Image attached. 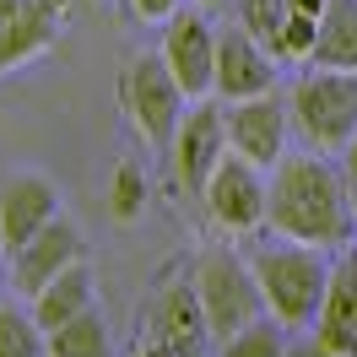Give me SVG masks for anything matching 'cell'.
Segmentation results:
<instances>
[{
  "instance_id": "obj_1",
  "label": "cell",
  "mask_w": 357,
  "mask_h": 357,
  "mask_svg": "<svg viewBox=\"0 0 357 357\" xmlns=\"http://www.w3.org/2000/svg\"><path fill=\"white\" fill-rule=\"evenodd\" d=\"M266 222L276 238H298L314 249H347L357 233V201L347 174L325 152H287L271 168V206Z\"/></svg>"
},
{
  "instance_id": "obj_2",
  "label": "cell",
  "mask_w": 357,
  "mask_h": 357,
  "mask_svg": "<svg viewBox=\"0 0 357 357\" xmlns=\"http://www.w3.org/2000/svg\"><path fill=\"white\" fill-rule=\"evenodd\" d=\"M255 266V282L266 292V309L287 325V331H314L319 319V303H325V287H331V266L314 244H298V238H282V244H260L249 255Z\"/></svg>"
},
{
  "instance_id": "obj_3",
  "label": "cell",
  "mask_w": 357,
  "mask_h": 357,
  "mask_svg": "<svg viewBox=\"0 0 357 357\" xmlns=\"http://www.w3.org/2000/svg\"><path fill=\"white\" fill-rule=\"evenodd\" d=\"M292 130L314 152H347L357 135V70L314 66L292 87Z\"/></svg>"
},
{
  "instance_id": "obj_4",
  "label": "cell",
  "mask_w": 357,
  "mask_h": 357,
  "mask_svg": "<svg viewBox=\"0 0 357 357\" xmlns=\"http://www.w3.org/2000/svg\"><path fill=\"white\" fill-rule=\"evenodd\" d=\"M119 103H125V114H130V125L141 130V141L174 146L190 92L178 87V76L168 70L162 49H146V54H135L130 66H125V76H119Z\"/></svg>"
},
{
  "instance_id": "obj_5",
  "label": "cell",
  "mask_w": 357,
  "mask_h": 357,
  "mask_svg": "<svg viewBox=\"0 0 357 357\" xmlns=\"http://www.w3.org/2000/svg\"><path fill=\"white\" fill-rule=\"evenodd\" d=\"M195 292L206 303V319H211V335L227 341L244 325H255L266 309V292L255 282V266H244L233 249H206L201 266H195Z\"/></svg>"
},
{
  "instance_id": "obj_6",
  "label": "cell",
  "mask_w": 357,
  "mask_h": 357,
  "mask_svg": "<svg viewBox=\"0 0 357 357\" xmlns=\"http://www.w3.org/2000/svg\"><path fill=\"white\" fill-rule=\"evenodd\" d=\"M227 152H233V141H227V103L195 98V103L184 109V119H178L174 146H168V162H174L178 190L201 195L206 178L217 174V162H222Z\"/></svg>"
},
{
  "instance_id": "obj_7",
  "label": "cell",
  "mask_w": 357,
  "mask_h": 357,
  "mask_svg": "<svg viewBox=\"0 0 357 357\" xmlns=\"http://www.w3.org/2000/svg\"><path fill=\"white\" fill-rule=\"evenodd\" d=\"M266 168H255L249 157L227 152L217 162V174L206 178L201 201L211 211V222L222 227V233H255V227L266 222V206H271V178H260Z\"/></svg>"
},
{
  "instance_id": "obj_8",
  "label": "cell",
  "mask_w": 357,
  "mask_h": 357,
  "mask_svg": "<svg viewBox=\"0 0 357 357\" xmlns=\"http://www.w3.org/2000/svg\"><path fill=\"white\" fill-rule=\"evenodd\" d=\"M162 60L178 76V87L195 98H211L217 92V27L206 22V11H174L162 22Z\"/></svg>"
},
{
  "instance_id": "obj_9",
  "label": "cell",
  "mask_w": 357,
  "mask_h": 357,
  "mask_svg": "<svg viewBox=\"0 0 357 357\" xmlns=\"http://www.w3.org/2000/svg\"><path fill=\"white\" fill-rule=\"evenodd\" d=\"M287 125H292V98L255 92V98L227 103V141L255 168H276L287 157Z\"/></svg>"
},
{
  "instance_id": "obj_10",
  "label": "cell",
  "mask_w": 357,
  "mask_h": 357,
  "mask_svg": "<svg viewBox=\"0 0 357 357\" xmlns=\"http://www.w3.org/2000/svg\"><path fill=\"white\" fill-rule=\"evenodd\" d=\"M76 260H87V238H82V227L70 222V217H54L49 227H38L22 249H11V287L27 292V298H38V292L70 271Z\"/></svg>"
},
{
  "instance_id": "obj_11",
  "label": "cell",
  "mask_w": 357,
  "mask_h": 357,
  "mask_svg": "<svg viewBox=\"0 0 357 357\" xmlns=\"http://www.w3.org/2000/svg\"><path fill=\"white\" fill-rule=\"evenodd\" d=\"M146 335L162 341V347H174L178 357H206L211 352V319H206V303L201 292H195V276L190 282H168V287L157 292L152 314H146Z\"/></svg>"
},
{
  "instance_id": "obj_12",
  "label": "cell",
  "mask_w": 357,
  "mask_h": 357,
  "mask_svg": "<svg viewBox=\"0 0 357 357\" xmlns=\"http://www.w3.org/2000/svg\"><path fill=\"white\" fill-rule=\"evenodd\" d=\"M276 54H271L244 22H233L217 33V98L222 103H238V98H255V92H271L276 82Z\"/></svg>"
},
{
  "instance_id": "obj_13",
  "label": "cell",
  "mask_w": 357,
  "mask_h": 357,
  "mask_svg": "<svg viewBox=\"0 0 357 357\" xmlns=\"http://www.w3.org/2000/svg\"><path fill=\"white\" fill-rule=\"evenodd\" d=\"M66 0H0V70L38 60L60 38Z\"/></svg>"
},
{
  "instance_id": "obj_14",
  "label": "cell",
  "mask_w": 357,
  "mask_h": 357,
  "mask_svg": "<svg viewBox=\"0 0 357 357\" xmlns=\"http://www.w3.org/2000/svg\"><path fill=\"white\" fill-rule=\"evenodd\" d=\"M54 217H60V190L44 174H11L0 184V233H6L11 249H22Z\"/></svg>"
},
{
  "instance_id": "obj_15",
  "label": "cell",
  "mask_w": 357,
  "mask_h": 357,
  "mask_svg": "<svg viewBox=\"0 0 357 357\" xmlns=\"http://www.w3.org/2000/svg\"><path fill=\"white\" fill-rule=\"evenodd\" d=\"M314 341H325L331 352L357 357V249H347L331 266V287L314 319Z\"/></svg>"
},
{
  "instance_id": "obj_16",
  "label": "cell",
  "mask_w": 357,
  "mask_h": 357,
  "mask_svg": "<svg viewBox=\"0 0 357 357\" xmlns=\"http://www.w3.org/2000/svg\"><path fill=\"white\" fill-rule=\"evenodd\" d=\"M92 298H98V282H92L87 260H76L70 271H60V276L33 298V319H38L44 331H60L66 319H76V314L92 309Z\"/></svg>"
},
{
  "instance_id": "obj_17",
  "label": "cell",
  "mask_w": 357,
  "mask_h": 357,
  "mask_svg": "<svg viewBox=\"0 0 357 357\" xmlns=\"http://www.w3.org/2000/svg\"><path fill=\"white\" fill-rule=\"evenodd\" d=\"M309 66L331 70H357V0H331L319 17V44H314Z\"/></svg>"
},
{
  "instance_id": "obj_18",
  "label": "cell",
  "mask_w": 357,
  "mask_h": 357,
  "mask_svg": "<svg viewBox=\"0 0 357 357\" xmlns=\"http://www.w3.org/2000/svg\"><path fill=\"white\" fill-rule=\"evenodd\" d=\"M49 357H114V335H109V319L98 314V303L87 314L66 319L60 331H49Z\"/></svg>"
},
{
  "instance_id": "obj_19",
  "label": "cell",
  "mask_w": 357,
  "mask_h": 357,
  "mask_svg": "<svg viewBox=\"0 0 357 357\" xmlns=\"http://www.w3.org/2000/svg\"><path fill=\"white\" fill-rule=\"evenodd\" d=\"M0 357H49V331L33 314L0 303Z\"/></svg>"
},
{
  "instance_id": "obj_20",
  "label": "cell",
  "mask_w": 357,
  "mask_h": 357,
  "mask_svg": "<svg viewBox=\"0 0 357 357\" xmlns=\"http://www.w3.org/2000/svg\"><path fill=\"white\" fill-rule=\"evenodd\" d=\"M282 331H287V325H282L276 314H271V319L260 314L255 325H244L238 335H227L217 357H287L292 347H287V335H282Z\"/></svg>"
},
{
  "instance_id": "obj_21",
  "label": "cell",
  "mask_w": 357,
  "mask_h": 357,
  "mask_svg": "<svg viewBox=\"0 0 357 357\" xmlns=\"http://www.w3.org/2000/svg\"><path fill=\"white\" fill-rule=\"evenodd\" d=\"M287 11H292L287 0H238V22H244L271 54L282 49V22H287ZM276 60H282V54H276Z\"/></svg>"
},
{
  "instance_id": "obj_22",
  "label": "cell",
  "mask_w": 357,
  "mask_h": 357,
  "mask_svg": "<svg viewBox=\"0 0 357 357\" xmlns=\"http://www.w3.org/2000/svg\"><path fill=\"white\" fill-rule=\"evenodd\" d=\"M109 206H114V217H119V222H135V217L146 211V174H141L135 162H119V168H114Z\"/></svg>"
},
{
  "instance_id": "obj_23",
  "label": "cell",
  "mask_w": 357,
  "mask_h": 357,
  "mask_svg": "<svg viewBox=\"0 0 357 357\" xmlns=\"http://www.w3.org/2000/svg\"><path fill=\"white\" fill-rule=\"evenodd\" d=\"M314 44H319V17L309 11H287V22H282V60H309Z\"/></svg>"
},
{
  "instance_id": "obj_24",
  "label": "cell",
  "mask_w": 357,
  "mask_h": 357,
  "mask_svg": "<svg viewBox=\"0 0 357 357\" xmlns=\"http://www.w3.org/2000/svg\"><path fill=\"white\" fill-rule=\"evenodd\" d=\"M130 11L141 17V22H168L178 11V0H130Z\"/></svg>"
},
{
  "instance_id": "obj_25",
  "label": "cell",
  "mask_w": 357,
  "mask_h": 357,
  "mask_svg": "<svg viewBox=\"0 0 357 357\" xmlns=\"http://www.w3.org/2000/svg\"><path fill=\"white\" fill-rule=\"evenodd\" d=\"M341 174H347V184H352V201H357V135L347 141V152H341Z\"/></svg>"
},
{
  "instance_id": "obj_26",
  "label": "cell",
  "mask_w": 357,
  "mask_h": 357,
  "mask_svg": "<svg viewBox=\"0 0 357 357\" xmlns=\"http://www.w3.org/2000/svg\"><path fill=\"white\" fill-rule=\"evenodd\" d=\"M287 357H341V352H331L325 341H298V347H292Z\"/></svg>"
},
{
  "instance_id": "obj_27",
  "label": "cell",
  "mask_w": 357,
  "mask_h": 357,
  "mask_svg": "<svg viewBox=\"0 0 357 357\" xmlns=\"http://www.w3.org/2000/svg\"><path fill=\"white\" fill-rule=\"evenodd\" d=\"M11 287V244H6V233H0V292Z\"/></svg>"
},
{
  "instance_id": "obj_28",
  "label": "cell",
  "mask_w": 357,
  "mask_h": 357,
  "mask_svg": "<svg viewBox=\"0 0 357 357\" xmlns=\"http://www.w3.org/2000/svg\"><path fill=\"white\" fill-rule=\"evenodd\" d=\"M135 357H178V352H174V347H162V341H152V335H146V347H141V352H135Z\"/></svg>"
},
{
  "instance_id": "obj_29",
  "label": "cell",
  "mask_w": 357,
  "mask_h": 357,
  "mask_svg": "<svg viewBox=\"0 0 357 357\" xmlns=\"http://www.w3.org/2000/svg\"><path fill=\"white\" fill-rule=\"evenodd\" d=\"M292 11H309V17H325V6H331V0H287Z\"/></svg>"
},
{
  "instance_id": "obj_30",
  "label": "cell",
  "mask_w": 357,
  "mask_h": 357,
  "mask_svg": "<svg viewBox=\"0 0 357 357\" xmlns=\"http://www.w3.org/2000/svg\"><path fill=\"white\" fill-rule=\"evenodd\" d=\"M195 6H222V0H195Z\"/></svg>"
}]
</instances>
